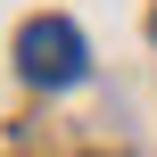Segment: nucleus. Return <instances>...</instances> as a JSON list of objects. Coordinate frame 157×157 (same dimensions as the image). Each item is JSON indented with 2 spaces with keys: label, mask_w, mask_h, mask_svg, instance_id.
Masks as SVG:
<instances>
[{
  "label": "nucleus",
  "mask_w": 157,
  "mask_h": 157,
  "mask_svg": "<svg viewBox=\"0 0 157 157\" xmlns=\"http://www.w3.org/2000/svg\"><path fill=\"white\" fill-rule=\"evenodd\" d=\"M83 33L66 25V17H33L25 33H17V75L25 83H50V91H66V83H83Z\"/></svg>",
  "instance_id": "1"
},
{
  "label": "nucleus",
  "mask_w": 157,
  "mask_h": 157,
  "mask_svg": "<svg viewBox=\"0 0 157 157\" xmlns=\"http://www.w3.org/2000/svg\"><path fill=\"white\" fill-rule=\"evenodd\" d=\"M149 41H157V17H149Z\"/></svg>",
  "instance_id": "2"
}]
</instances>
